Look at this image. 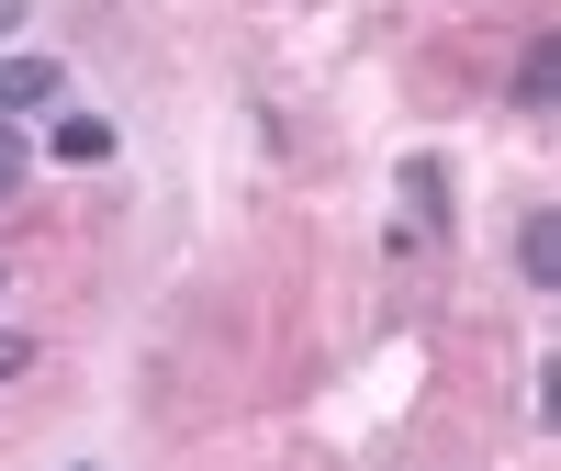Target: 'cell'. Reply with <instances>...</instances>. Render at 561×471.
<instances>
[{
  "label": "cell",
  "mask_w": 561,
  "mask_h": 471,
  "mask_svg": "<svg viewBox=\"0 0 561 471\" xmlns=\"http://www.w3.org/2000/svg\"><path fill=\"white\" fill-rule=\"evenodd\" d=\"M23 12H34V0H0V34H12V23H23Z\"/></svg>",
  "instance_id": "cell-7"
},
{
  "label": "cell",
  "mask_w": 561,
  "mask_h": 471,
  "mask_svg": "<svg viewBox=\"0 0 561 471\" xmlns=\"http://www.w3.org/2000/svg\"><path fill=\"white\" fill-rule=\"evenodd\" d=\"M57 158H68V169H102V158H113V124H102V113H68V124H57Z\"/></svg>",
  "instance_id": "cell-4"
},
{
  "label": "cell",
  "mask_w": 561,
  "mask_h": 471,
  "mask_svg": "<svg viewBox=\"0 0 561 471\" xmlns=\"http://www.w3.org/2000/svg\"><path fill=\"white\" fill-rule=\"evenodd\" d=\"M517 102H528V113H550V102H561V34H539L528 57H517Z\"/></svg>",
  "instance_id": "cell-3"
},
{
  "label": "cell",
  "mask_w": 561,
  "mask_h": 471,
  "mask_svg": "<svg viewBox=\"0 0 561 471\" xmlns=\"http://www.w3.org/2000/svg\"><path fill=\"white\" fill-rule=\"evenodd\" d=\"M79 471H90V460H79Z\"/></svg>",
  "instance_id": "cell-9"
},
{
  "label": "cell",
  "mask_w": 561,
  "mask_h": 471,
  "mask_svg": "<svg viewBox=\"0 0 561 471\" xmlns=\"http://www.w3.org/2000/svg\"><path fill=\"white\" fill-rule=\"evenodd\" d=\"M517 280H539V292L561 280V214H550V203H539V214L517 225Z\"/></svg>",
  "instance_id": "cell-2"
},
{
  "label": "cell",
  "mask_w": 561,
  "mask_h": 471,
  "mask_svg": "<svg viewBox=\"0 0 561 471\" xmlns=\"http://www.w3.org/2000/svg\"><path fill=\"white\" fill-rule=\"evenodd\" d=\"M23 359H34V348H23V337H0V382H23Z\"/></svg>",
  "instance_id": "cell-6"
},
{
  "label": "cell",
  "mask_w": 561,
  "mask_h": 471,
  "mask_svg": "<svg viewBox=\"0 0 561 471\" xmlns=\"http://www.w3.org/2000/svg\"><path fill=\"white\" fill-rule=\"evenodd\" d=\"M57 90H68L57 57H0V124H12V113H45Z\"/></svg>",
  "instance_id": "cell-1"
},
{
  "label": "cell",
  "mask_w": 561,
  "mask_h": 471,
  "mask_svg": "<svg viewBox=\"0 0 561 471\" xmlns=\"http://www.w3.org/2000/svg\"><path fill=\"white\" fill-rule=\"evenodd\" d=\"M0 280H12V269H0Z\"/></svg>",
  "instance_id": "cell-8"
},
{
  "label": "cell",
  "mask_w": 561,
  "mask_h": 471,
  "mask_svg": "<svg viewBox=\"0 0 561 471\" xmlns=\"http://www.w3.org/2000/svg\"><path fill=\"white\" fill-rule=\"evenodd\" d=\"M23 169H34V158H23V135H12V124H0V203H12V192H23Z\"/></svg>",
  "instance_id": "cell-5"
}]
</instances>
